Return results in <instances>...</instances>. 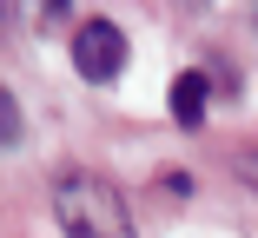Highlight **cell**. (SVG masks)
<instances>
[{
    "label": "cell",
    "mask_w": 258,
    "mask_h": 238,
    "mask_svg": "<svg viewBox=\"0 0 258 238\" xmlns=\"http://www.w3.org/2000/svg\"><path fill=\"white\" fill-rule=\"evenodd\" d=\"M53 212H60L67 238H139L133 218H126L119 185L99 179V172H80V166L53 179Z\"/></svg>",
    "instance_id": "obj_1"
},
{
    "label": "cell",
    "mask_w": 258,
    "mask_h": 238,
    "mask_svg": "<svg viewBox=\"0 0 258 238\" xmlns=\"http://www.w3.org/2000/svg\"><path fill=\"white\" fill-rule=\"evenodd\" d=\"M73 66H80V80H113L119 66H126V33L113 27V20H80V33H73Z\"/></svg>",
    "instance_id": "obj_2"
},
{
    "label": "cell",
    "mask_w": 258,
    "mask_h": 238,
    "mask_svg": "<svg viewBox=\"0 0 258 238\" xmlns=\"http://www.w3.org/2000/svg\"><path fill=\"white\" fill-rule=\"evenodd\" d=\"M205 93H212L205 73H179V80H172V119H179V126H199V119H205Z\"/></svg>",
    "instance_id": "obj_3"
},
{
    "label": "cell",
    "mask_w": 258,
    "mask_h": 238,
    "mask_svg": "<svg viewBox=\"0 0 258 238\" xmlns=\"http://www.w3.org/2000/svg\"><path fill=\"white\" fill-rule=\"evenodd\" d=\"M0 146H20V106L7 86H0Z\"/></svg>",
    "instance_id": "obj_4"
},
{
    "label": "cell",
    "mask_w": 258,
    "mask_h": 238,
    "mask_svg": "<svg viewBox=\"0 0 258 238\" xmlns=\"http://www.w3.org/2000/svg\"><path fill=\"white\" fill-rule=\"evenodd\" d=\"M232 166H238V179H245V185H258V146H245Z\"/></svg>",
    "instance_id": "obj_5"
}]
</instances>
